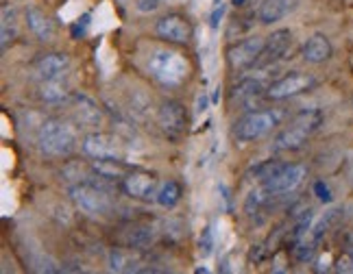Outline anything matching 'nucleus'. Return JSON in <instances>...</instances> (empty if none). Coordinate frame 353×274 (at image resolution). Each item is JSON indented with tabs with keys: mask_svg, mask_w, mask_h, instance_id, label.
Listing matches in <instances>:
<instances>
[{
	"mask_svg": "<svg viewBox=\"0 0 353 274\" xmlns=\"http://www.w3.org/2000/svg\"><path fill=\"white\" fill-rule=\"evenodd\" d=\"M323 125V112L321 109H303L301 114H296L292 118L290 125L277 133L273 150L275 153H294L301 150L312 135H314Z\"/></svg>",
	"mask_w": 353,
	"mask_h": 274,
	"instance_id": "nucleus-1",
	"label": "nucleus"
},
{
	"mask_svg": "<svg viewBox=\"0 0 353 274\" xmlns=\"http://www.w3.org/2000/svg\"><path fill=\"white\" fill-rule=\"evenodd\" d=\"M37 144L39 150L46 157H70L77 150V129L70 122L50 118L46 120L37 133Z\"/></svg>",
	"mask_w": 353,
	"mask_h": 274,
	"instance_id": "nucleus-2",
	"label": "nucleus"
},
{
	"mask_svg": "<svg viewBox=\"0 0 353 274\" xmlns=\"http://www.w3.org/2000/svg\"><path fill=\"white\" fill-rule=\"evenodd\" d=\"M305 166L301 163H277V161H268L257 170V176L262 179V187L273 196L281 194H290L305 179Z\"/></svg>",
	"mask_w": 353,
	"mask_h": 274,
	"instance_id": "nucleus-3",
	"label": "nucleus"
},
{
	"mask_svg": "<svg viewBox=\"0 0 353 274\" xmlns=\"http://www.w3.org/2000/svg\"><path fill=\"white\" fill-rule=\"evenodd\" d=\"M148 72L164 87H179L185 83L190 74L188 59L181 52L170 50V48H159L148 57Z\"/></svg>",
	"mask_w": 353,
	"mask_h": 274,
	"instance_id": "nucleus-4",
	"label": "nucleus"
},
{
	"mask_svg": "<svg viewBox=\"0 0 353 274\" xmlns=\"http://www.w3.org/2000/svg\"><path fill=\"white\" fill-rule=\"evenodd\" d=\"M283 116L286 114H283L281 109H262V112H251L247 116H242L234 125V137L242 144L260 140V137L268 135L275 127L281 125Z\"/></svg>",
	"mask_w": 353,
	"mask_h": 274,
	"instance_id": "nucleus-5",
	"label": "nucleus"
},
{
	"mask_svg": "<svg viewBox=\"0 0 353 274\" xmlns=\"http://www.w3.org/2000/svg\"><path fill=\"white\" fill-rule=\"evenodd\" d=\"M70 198L77 204V209H81L88 215H105L112 209L110 194H107L103 187L94 185L92 181H83V183L72 185Z\"/></svg>",
	"mask_w": 353,
	"mask_h": 274,
	"instance_id": "nucleus-6",
	"label": "nucleus"
},
{
	"mask_svg": "<svg viewBox=\"0 0 353 274\" xmlns=\"http://www.w3.org/2000/svg\"><path fill=\"white\" fill-rule=\"evenodd\" d=\"M316 85V78L305 72H290L268 85L266 98L268 101H288L299 94H305Z\"/></svg>",
	"mask_w": 353,
	"mask_h": 274,
	"instance_id": "nucleus-7",
	"label": "nucleus"
},
{
	"mask_svg": "<svg viewBox=\"0 0 353 274\" xmlns=\"http://www.w3.org/2000/svg\"><path fill=\"white\" fill-rule=\"evenodd\" d=\"M264 44H266V39L264 37H247V39H242V42L234 44L232 48L227 50V61L229 65L234 67V70L238 72H244V70H253L257 59H260V54L264 50Z\"/></svg>",
	"mask_w": 353,
	"mask_h": 274,
	"instance_id": "nucleus-8",
	"label": "nucleus"
},
{
	"mask_svg": "<svg viewBox=\"0 0 353 274\" xmlns=\"http://www.w3.org/2000/svg\"><path fill=\"white\" fill-rule=\"evenodd\" d=\"M157 125L161 131H164L166 137H170V140H179L188 127L185 107L179 101H172V98L164 101L157 109Z\"/></svg>",
	"mask_w": 353,
	"mask_h": 274,
	"instance_id": "nucleus-9",
	"label": "nucleus"
},
{
	"mask_svg": "<svg viewBox=\"0 0 353 274\" xmlns=\"http://www.w3.org/2000/svg\"><path fill=\"white\" fill-rule=\"evenodd\" d=\"M155 33L159 39H164L168 44H188L192 37V24L181 13H166L155 24Z\"/></svg>",
	"mask_w": 353,
	"mask_h": 274,
	"instance_id": "nucleus-10",
	"label": "nucleus"
},
{
	"mask_svg": "<svg viewBox=\"0 0 353 274\" xmlns=\"http://www.w3.org/2000/svg\"><path fill=\"white\" fill-rule=\"evenodd\" d=\"M81 148H83V153L92 159H120V142H118V137L110 133L94 131L85 135Z\"/></svg>",
	"mask_w": 353,
	"mask_h": 274,
	"instance_id": "nucleus-11",
	"label": "nucleus"
},
{
	"mask_svg": "<svg viewBox=\"0 0 353 274\" xmlns=\"http://www.w3.org/2000/svg\"><path fill=\"white\" fill-rule=\"evenodd\" d=\"M290 44H292V33L288 29L273 31V35L266 37V44H264L260 59L255 63V70H264V67H270L275 61H279L283 54L288 52Z\"/></svg>",
	"mask_w": 353,
	"mask_h": 274,
	"instance_id": "nucleus-12",
	"label": "nucleus"
},
{
	"mask_svg": "<svg viewBox=\"0 0 353 274\" xmlns=\"http://www.w3.org/2000/svg\"><path fill=\"white\" fill-rule=\"evenodd\" d=\"M122 189L127 191L131 198H140V200H151L157 196V179L153 174L135 170L129 172L125 179H122Z\"/></svg>",
	"mask_w": 353,
	"mask_h": 274,
	"instance_id": "nucleus-13",
	"label": "nucleus"
},
{
	"mask_svg": "<svg viewBox=\"0 0 353 274\" xmlns=\"http://www.w3.org/2000/svg\"><path fill=\"white\" fill-rule=\"evenodd\" d=\"M72 107H74V118L77 125L83 129H99L103 125V112L99 103L90 98L85 94H74L72 96Z\"/></svg>",
	"mask_w": 353,
	"mask_h": 274,
	"instance_id": "nucleus-14",
	"label": "nucleus"
},
{
	"mask_svg": "<svg viewBox=\"0 0 353 274\" xmlns=\"http://www.w3.org/2000/svg\"><path fill=\"white\" fill-rule=\"evenodd\" d=\"M68 67L70 57L65 52H46L35 61V74L42 81H57L68 72Z\"/></svg>",
	"mask_w": 353,
	"mask_h": 274,
	"instance_id": "nucleus-15",
	"label": "nucleus"
},
{
	"mask_svg": "<svg viewBox=\"0 0 353 274\" xmlns=\"http://www.w3.org/2000/svg\"><path fill=\"white\" fill-rule=\"evenodd\" d=\"M301 54L303 59L312 65H319V63H325L332 59L334 54V48H332V42L325 35L321 33H314L312 37L305 39V44L301 48Z\"/></svg>",
	"mask_w": 353,
	"mask_h": 274,
	"instance_id": "nucleus-16",
	"label": "nucleus"
},
{
	"mask_svg": "<svg viewBox=\"0 0 353 274\" xmlns=\"http://www.w3.org/2000/svg\"><path fill=\"white\" fill-rule=\"evenodd\" d=\"M24 20H26V26H29V31L39 39V42H48V39L55 35V26H52L50 18L42 9H37L33 5L26 7Z\"/></svg>",
	"mask_w": 353,
	"mask_h": 274,
	"instance_id": "nucleus-17",
	"label": "nucleus"
},
{
	"mask_svg": "<svg viewBox=\"0 0 353 274\" xmlns=\"http://www.w3.org/2000/svg\"><path fill=\"white\" fill-rule=\"evenodd\" d=\"M292 9H294V0H262L255 16L260 20V24H273L286 18Z\"/></svg>",
	"mask_w": 353,
	"mask_h": 274,
	"instance_id": "nucleus-18",
	"label": "nucleus"
},
{
	"mask_svg": "<svg viewBox=\"0 0 353 274\" xmlns=\"http://www.w3.org/2000/svg\"><path fill=\"white\" fill-rule=\"evenodd\" d=\"M266 89H268V85H266V78L262 74H257V76H244L240 83L234 87L232 98L234 101H240V103H251L255 96H260Z\"/></svg>",
	"mask_w": 353,
	"mask_h": 274,
	"instance_id": "nucleus-19",
	"label": "nucleus"
},
{
	"mask_svg": "<svg viewBox=\"0 0 353 274\" xmlns=\"http://www.w3.org/2000/svg\"><path fill=\"white\" fill-rule=\"evenodd\" d=\"M153 240H155V231H153V226H148V224H138V226H133V229L127 233L125 244L129 246L131 251H144V249H148V246L153 244Z\"/></svg>",
	"mask_w": 353,
	"mask_h": 274,
	"instance_id": "nucleus-20",
	"label": "nucleus"
},
{
	"mask_svg": "<svg viewBox=\"0 0 353 274\" xmlns=\"http://www.w3.org/2000/svg\"><path fill=\"white\" fill-rule=\"evenodd\" d=\"M18 37V11L11 5H3V24H0V39H3V48L9 46V42Z\"/></svg>",
	"mask_w": 353,
	"mask_h": 274,
	"instance_id": "nucleus-21",
	"label": "nucleus"
},
{
	"mask_svg": "<svg viewBox=\"0 0 353 274\" xmlns=\"http://www.w3.org/2000/svg\"><path fill=\"white\" fill-rule=\"evenodd\" d=\"M181 196H183V187L176 181H166V183L159 185L155 202L159 204V207H164V209H172V207L179 204Z\"/></svg>",
	"mask_w": 353,
	"mask_h": 274,
	"instance_id": "nucleus-22",
	"label": "nucleus"
},
{
	"mask_svg": "<svg viewBox=\"0 0 353 274\" xmlns=\"http://www.w3.org/2000/svg\"><path fill=\"white\" fill-rule=\"evenodd\" d=\"M118 161L120 159H94V172L99 174V179H105V181L125 179L127 170L125 166H120Z\"/></svg>",
	"mask_w": 353,
	"mask_h": 274,
	"instance_id": "nucleus-23",
	"label": "nucleus"
},
{
	"mask_svg": "<svg viewBox=\"0 0 353 274\" xmlns=\"http://www.w3.org/2000/svg\"><path fill=\"white\" fill-rule=\"evenodd\" d=\"M39 96H42V101L48 105H59V103L68 101V89H65V85H61V78L44 81L42 87H39Z\"/></svg>",
	"mask_w": 353,
	"mask_h": 274,
	"instance_id": "nucleus-24",
	"label": "nucleus"
},
{
	"mask_svg": "<svg viewBox=\"0 0 353 274\" xmlns=\"http://www.w3.org/2000/svg\"><path fill=\"white\" fill-rule=\"evenodd\" d=\"M138 266H140V262L127 251L114 249L110 253V270L112 272H138L140 270Z\"/></svg>",
	"mask_w": 353,
	"mask_h": 274,
	"instance_id": "nucleus-25",
	"label": "nucleus"
},
{
	"mask_svg": "<svg viewBox=\"0 0 353 274\" xmlns=\"http://www.w3.org/2000/svg\"><path fill=\"white\" fill-rule=\"evenodd\" d=\"M273 196V194H268V191L260 185V187H255L251 194H249V198H247V202H244V211H247L249 215H253V213H257L260 211L264 204L268 202V198Z\"/></svg>",
	"mask_w": 353,
	"mask_h": 274,
	"instance_id": "nucleus-26",
	"label": "nucleus"
},
{
	"mask_svg": "<svg viewBox=\"0 0 353 274\" xmlns=\"http://www.w3.org/2000/svg\"><path fill=\"white\" fill-rule=\"evenodd\" d=\"M199 251L203 257H210L214 253V233L212 226H203L201 238H199Z\"/></svg>",
	"mask_w": 353,
	"mask_h": 274,
	"instance_id": "nucleus-27",
	"label": "nucleus"
},
{
	"mask_svg": "<svg viewBox=\"0 0 353 274\" xmlns=\"http://www.w3.org/2000/svg\"><path fill=\"white\" fill-rule=\"evenodd\" d=\"M223 16H225V3H223V0H216L214 9L210 13V26H212V29H219Z\"/></svg>",
	"mask_w": 353,
	"mask_h": 274,
	"instance_id": "nucleus-28",
	"label": "nucleus"
},
{
	"mask_svg": "<svg viewBox=\"0 0 353 274\" xmlns=\"http://www.w3.org/2000/svg\"><path fill=\"white\" fill-rule=\"evenodd\" d=\"M336 272H353V255L351 253H345L341 259L336 262Z\"/></svg>",
	"mask_w": 353,
	"mask_h": 274,
	"instance_id": "nucleus-29",
	"label": "nucleus"
},
{
	"mask_svg": "<svg viewBox=\"0 0 353 274\" xmlns=\"http://www.w3.org/2000/svg\"><path fill=\"white\" fill-rule=\"evenodd\" d=\"M314 191H316V196H319L323 202H330V200H332V191H330V187L325 185L323 181H319V183L314 185Z\"/></svg>",
	"mask_w": 353,
	"mask_h": 274,
	"instance_id": "nucleus-30",
	"label": "nucleus"
},
{
	"mask_svg": "<svg viewBox=\"0 0 353 274\" xmlns=\"http://www.w3.org/2000/svg\"><path fill=\"white\" fill-rule=\"evenodd\" d=\"M159 7V0H138L140 11H155Z\"/></svg>",
	"mask_w": 353,
	"mask_h": 274,
	"instance_id": "nucleus-31",
	"label": "nucleus"
},
{
	"mask_svg": "<svg viewBox=\"0 0 353 274\" xmlns=\"http://www.w3.org/2000/svg\"><path fill=\"white\" fill-rule=\"evenodd\" d=\"M208 105H210V98H208V94L203 92V94L199 96V98H196V114L201 116V114H203V112H205V109H208Z\"/></svg>",
	"mask_w": 353,
	"mask_h": 274,
	"instance_id": "nucleus-32",
	"label": "nucleus"
},
{
	"mask_svg": "<svg viewBox=\"0 0 353 274\" xmlns=\"http://www.w3.org/2000/svg\"><path fill=\"white\" fill-rule=\"evenodd\" d=\"M244 3H247V0H234V5H236V7H242Z\"/></svg>",
	"mask_w": 353,
	"mask_h": 274,
	"instance_id": "nucleus-33",
	"label": "nucleus"
}]
</instances>
